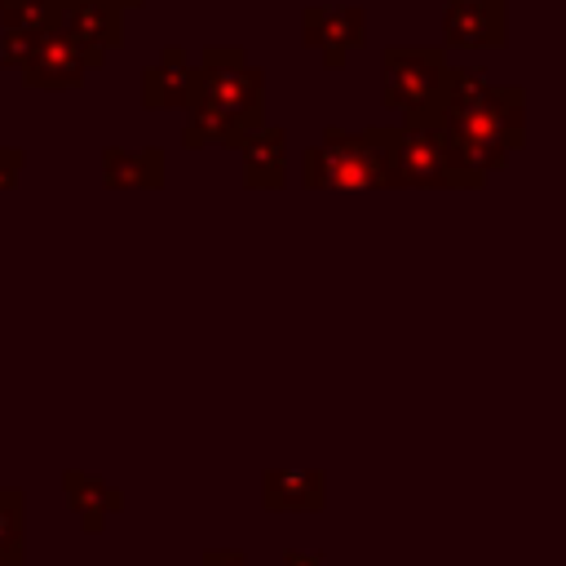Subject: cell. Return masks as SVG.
I'll return each mask as SVG.
<instances>
[{
	"mask_svg": "<svg viewBox=\"0 0 566 566\" xmlns=\"http://www.w3.org/2000/svg\"><path fill=\"white\" fill-rule=\"evenodd\" d=\"M301 40L318 53L327 71H340L349 53L367 44V13L358 4H305L301 13Z\"/></svg>",
	"mask_w": 566,
	"mask_h": 566,
	"instance_id": "cell-7",
	"label": "cell"
},
{
	"mask_svg": "<svg viewBox=\"0 0 566 566\" xmlns=\"http://www.w3.org/2000/svg\"><path fill=\"white\" fill-rule=\"evenodd\" d=\"M62 491H66V504L80 517V531L84 535H97L111 513H124V491L111 486L106 478L84 473V469H66L62 473Z\"/></svg>",
	"mask_w": 566,
	"mask_h": 566,
	"instance_id": "cell-13",
	"label": "cell"
},
{
	"mask_svg": "<svg viewBox=\"0 0 566 566\" xmlns=\"http://www.w3.org/2000/svg\"><path fill=\"white\" fill-rule=\"evenodd\" d=\"M53 4H62V0H53Z\"/></svg>",
	"mask_w": 566,
	"mask_h": 566,
	"instance_id": "cell-25",
	"label": "cell"
},
{
	"mask_svg": "<svg viewBox=\"0 0 566 566\" xmlns=\"http://www.w3.org/2000/svg\"><path fill=\"white\" fill-rule=\"evenodd\" d=\"M203 566H248V557L234 553V548H208L203 553Z\"/></svg>",
	"mask_w": 566,
	"mask_h": 566,
	"instance_id": "cell-20",
	"label": "cell"
},
{
	"mask_svg": "<svg viewBox=\"0 0 566 566\" xmlns=\"http://www.w3.org/2000/svg\"><path fill=\"white\" fill-rule=\"evenodd\" d=\"M261 504L270 513H318L327 504V473L323 469H265Z\"/></svg>",
	"mask_w": 566,
	"mask_h": 566,
	"instance_id": "cell-11",
	"label": "cell"
},
{
	"mask_svg": "<svg viewBox=\"0 0 566 566\" xmlns=\"http://www.w3.org/2000/svg\"><path fill=\"white\" fill-rule=\"evenodd\" d=\"M57 13H62V4H53V0H4L0 27L27 31V35H49V31H57Z\"/></svg>",
	"mask_w": 566,
	"mask_h": 566,
	"instance_id": "cell-16",
	"label": "cell"
},
{
	"mask_svg": "<svg viewBox=\"0 0 566 566\" xmlns=\"http://www.w3.org/2000/svg\"><path fill=\"white\" fill-rule=\"evenodd\" d=\"M327 557L323 553H305V548H292V553H283V566H323Z\"/></svg>",
	"mask_w": 566,
	"mask_h": 566,
	"instance_id": "cell-21",
	"label": "cell"
},
{
	"mask_svg": "<svg viewBox=\"0 0 566 566\" xmlns=\"http://www.w3.org/2000/svg\"><path fill=\"white\" fill-rule=\"evenodd\" d=\"M22 522H27V500L18 486H4L0 491V548L22 544Z\"/></svg>",
	"mask_w": 566,
	"mask_h": 566,
	"instance_id": "cell-17",
	"label": "cell"
},
{
	"mask_svg": "<svg viewBox=\"0 0 566 566\" xmlns=\"http://www.w3.org/2000/svg\"><path fill=\"white\" fill-rule=\"evenodd\" d=\"M57 27L71 40H80L84 49H97V53H111V49L124 44V9H119V0H62Z\"/></svg>",
	"mask_w": 566,
	"mask_h": 566,
	"instance_id": "cell-9",
	"label": "cell"
},
{
	"mask_svg": "<svg viewBox=\"0 0 566 566\" xmlns=\"http://www.w3.org/2000/svg\"><path fill=\"white\" fill-rule=\"evenodd\" d=\"M0 566H22V544H9V548H0Z\"/></svg>",
	"mask_w": 566,
	"mask_h": 566,
	"instance_id": "cell-22",
	"label": "cell"
},
{
	"mask_svg": "<svg viewBox=\"0 0 566 566\" xmlns=\"http://www.w3.org/2000/svg\"><path fill=\"white\" fill-rule=\"evenodd\" d=\"M442 49L394 44L380 53V102L402 115V124H438L442 111Z\"/></svg>",
	"mask_w": 566,
	"mask_h": 566,
	"instance_id": "cell-4",
	"label": "cell"
},
{
	"mask_svg": "<svg viewBox=\"0 0 566 566\" xmlns=\"http://www.w3.org/2000/svg\"><path fill=\"white\" fill-rule=\"evenodd\" d=\"M491 93H495V80H491L482 66H451V62H447V71H442V111H438V119H442V115H464V111L482 106Z\"/></svg>",
	"mask_w": 566,
	"mask_h": 566,
	"instance_id": "cell-15",
	"label": "cell"
},
{
	"mask_svg": "<svg viewBox=\"0 0 566 566\" xmlns=\"http://www.w3.org/2000/svg\"><path fill=\"white\" fill-rule=\"evenodd\" d=\"M22 164H27V150L22 146H0V190H13L18 186Z\"/></svg>",
	"mask_w": 566,
	"mask_h": 566,
	"instance_id": "cell-19",
	"label": "cell"
},
{
	"mask_svg": "<svg viewBox=\"0 0 566 566\" xmlns=\"http://www.w3.org/2000/svg\"><path fill=\"white\" fill-rule=\"evenodd\" d=\"M385 190H482L486 177L460 168L438 124H389L380 128Z\"/></svg>",
	"mask_w": 566,
	"mask_h": 566,
	"instance_id": "cell-1",
	"label": "cell"
},
{
	"mask_svg": "<svg viewBox=\"0 0 566 566\" xmlns=\"http://www.w3.org/2000/svg\"><path fill=\"white\" fill-rule=\"evenodd\" d=\"M190 97V62L177 44L159 49V62H150L142 71V106L146 111H186Z\"/></svg>",
	"mask_w": 566,
	"mask_h": 566,
	"instance_id": "cell-14",
	"label": "cell"
},
{
	"mask_svg": "<svg viewBox=\"0 0 566 566\" xmlns=\"http://www.w3.org/2000/svg\"><path fill=\"white\" fill-rule=\"evenodd\" d=\"M438 128L447 137H464V142H491L504 146L509 155H517L526 146V93L517 84H495V93L464 111V115H442Z\"/></svg>",
	"mask_w": 566,
	"mask_h": 566,
	"instance_id": "cell-5",
	"label": "cell"
},
{
	"mask_svg": "<svg viewBox=\"0 0 566 566\" xmlns=\"http://www.w3.org/2000/svg\"><path fill=\"white\" fill-rule=\"evenodd\" d=\"M301 186L305 190H385V164H380V128L345 133L323 128L314 146L301 155Z\"/></svg>",
	"mask_w": 566,
	"mask_h": 566,
	"instance_id": "cell-3",
	"label": "cell"
},
{
	"mask_svg": "<svg viewBox=\"0 0 566 566\" xmlns=\"http://www.w3.org/2000/svg\"><path fill=\"white\" fill-rule=\"evenodd\" d=\"M40 35H27V31H13V27H0V66L9 71H22V62L31 57Z\"/></svg>",
	"mask_w": 566,
	"mask_h": 566,
	"instance_id": "cell-18",
	"label": "cell"
},
{
	"mask_svg": "<svg viewBox=\"0 0 566 566\" xmlns=\"http://www.w3.org/2000/svg\"><path fill=\"white\" fill-rule=\"evenodd\" d=\"M186 106H208L239 137H248L256 124H265V71L252 66L234 44H208L199 66H190Z\"/></svg>",
	"mask_w": 566,
	"mask_h": 566,
	"instance_id": "cell-2",
	"label": "cell"
},
{
	"mask_svg": "<svg viewBox=\"0 0 566 566\" xmlns=\"http://www.w3.org/2000/svg\"><path fill=\"white\" fill-rule=\"evenodd\" d=\"M0 4H4V0H0Z\"/></svg>",
	"mask_w": 566,
	"mask_h": 566,
	"instance_id": "cell-26",
	"label": "cell"
},
{
	"mask_svg": "<svg viewBox=\"0 0 566 566\" xmlns=\"http://www.w3.org/2000/svg\"><path fill=\"white\" fill-rule=\"evenodd\" d=\"M248 190H283L287 181V133L279 124H256L239 146Z\"/></svg>",
	"mask_w": 566,
	"mask_h": 566,
	"instance_id": "cell-10",
	"label": "cell"
},
{
	"mask_svg": "<svg viewBox=\"0 0 566 566\" xmlns=\"http://www.w3.org/2000/svg\"><path fill=\"white\" fill-rule=\"evenodd\" d=\"M447 4H491V0H447Z\"/></svg>",
	"mask_w": 566,
	"mask_h": 566,
	"instance_id": "cell-24",
	"label": "cell"
},
{
	"mask_svg": "<svg viewBox=\"0 0 566 566\" xmlns=\"http://www.w3.org/2000/svg\"><path fill=\"white\" fill-rule=\"evenodd\" d=\"M142 4H146V0H119V9H124V13H128V9H142Z\"/></svg>",
	"mask_w": 566,
	"mask_h": 566,
	"instance_id": "cell-23",
	"label": "cell"
},
{
	"mask_svg": "<svg viewBox=\"0 0 566 566\" xmlns=\"http://www.w3.org/2000/svg\"><path fill=\"white\" fill-rule=\"evenodd\" d=\"M102 186L106 190H159L164 150L159 146H102Z\"/></svg>",
	"mask_w": 566,
	"mask_h": 566,
	"instance_id": "cell-12",
	"label": "cell"
},
{
	"mask_svg": "<svg viewBox=\"0 0 566 566\" xmlns=\"http://www.w3.org/2000/svg\"><path fill=\"white\" fill-rule=\"evenodd\" d=\"M106 62V53L97 49H84L80 40H71L62 27L40 35L31 57L22 62V84L27 88H44V93H66V88H80L88 71H97Z\"/></svg>",
	"mask_w": 566,
	"mask_h": 566,
	"instance_id": "cell-6",
	"label": "cell"
},
{
	"mask_svg": "<svg viewBox=\"0 0 566 566\" xmlns=\"http://www.w3.org/2000/svg\"><path fill=\"white\" fill-rule=\"evenodd\" d=\"M504 0L491 4H447L442 9V44L447 49H504L509 18Z\"/></svg>",
	"mask_w": 566,
	"mask_h": 566,
	"instance_id": "cell-8",
	"label": "cell"
}]
</instances>
